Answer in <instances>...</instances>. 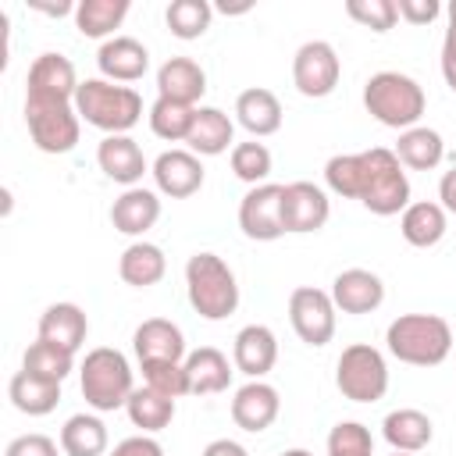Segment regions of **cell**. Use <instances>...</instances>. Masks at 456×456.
I'll return each mask as SVG.
<instances>
[{"mask_svg":"<svg viewBox=\"0 0 456 456\" xmlns=\"http://www.w3.org/2000/svg\"><path fill=\"white\" fill-rule=\"evenodd\" d=\"M338 75H342V61L328 39H310L292 57V86L310 100L335 93Z\"/></svg>","mask_w":456,"mask_h":456,"instance_id":"9c48e42d","label":"cell"},{"mask_svg":"<svg viewBox=\"0 0 456 456\" xmlns=\"http://www.w3.org/2000/svg\"><path fill=\"white\" fill-rule=\"evenodd\" d=\"M210 18H214V7L207 0H171L164 14L171 36L178 39H200L210 28Z\"/></svg>","mask_w":456,"mask_h":456,"instance_id":"8d00e7d4","label":"cell"},{"mask_svg":"<svg viewBox=\"0 0 456 456\" xmlns=\"http://www.w3.org/2000/svg\"><path fill=\"white\" fill-rule=\"evenodd\" d=\"M128 0H82L75 4V28L89 39H110V32L125 21Z\"/></svg>","mask_w":456,"mask_h":456,"instance_id":"836d02e7","label":"cell"},{"mask_svg":"<svg viewBox=\"0 0 456 456\" xmlns=\"http://www.w3.org/2000/svg\"><path fill=\"white\" fill-rule=\"evenodd\" d=\"M278 360V338L267 324H246L239 335H235V346H232V363L235 370H242L249 381L264 378Z\"/></svg>","mask_w":456,"mask_h":456,"instance_id":"d6986e66","label":"cell"},{"mask_svg":"<svg viewBox=\"0 0 456 456\" xmlns=\"http://www.w3.org/2000/svg\"><path fill=\"white\" fill-rule=\"evenodd\" d=\"M64 456H103L107 452V424L93 413H75L61 428Z\"/></svg>","mask_w":456,"mask_h":456,"instance_id":"d6a6232c","label":"cell"},{"mask_svg":"<svg viewBox=\"0 0 456 456\" xmlns=\"http://www.w3.org/2000/svg\"><path fill=\"white\" fill-rule=\"evenodd\" d=\"M328 456H374V438L360 420H338L328 435Z\"/></svg>","mask_w":456,"mask_h":456,"instance_id":"ab89813d","label":"cell"},{"mask_svg":"<svg viewBox=\"0 0 456 456\" xmlns=\"http://www.w3.org/2000/svg\"><path fill=\"white\" fill-rule=\"evenodd\" d=\"M86 335H89V321L78 303H50L39 317V338L64 353H78Z\"/></svg>","mask_w":456,"mask_h":456,"instance_id":"44dd1931","label":"cell"},{"mask_svg":"<svg viewBox=\"0 0 456 456\" xmlns=\"http://www.w3.org/2000/svg\"><path fill=\"white\" fill-rule=\"evenodd\" d=\"M381 435L395 452H420L431 445L435 424L428 413L413 410V406H399L381 420Z\"/></svg>","mask_w":456,"mask_h":456,"instance_id":"484cf974","label":"cell"},{"mask_svg":"<svg viewBox=\"0 0 456 456\" xmlns=\"http://www.w3.org/2000/svg\"><path fill=\"white\" fill-rule=\"evenodd\" d=\"M75 367V353H64L43 338H36L28 349H25V360H21V370H28L32 378H43V381H53L61 385Z\"/></svg>","mask_w":456,"mask_h":456,"instance_id":"d590c367","label":"cell"},{"mask_svg":"<svg viewBox=\"0 0 456 456\" xmlns=\"http://www.w3.org/2000/svg\"><path fill=\"white\" fill-rule=\"evenodd\" d=\"M25 82H28L25 100H57V103H75V93L82 86L75 64L64 53H39Z\"/></svg>","mask_w":456,"mask_h":456,"instance_id":"4fadbf2b","label":"cell"},{"mask_svg":"<svg viewBox=\"0 0 456 456\" xmlns=\"http://www.w3.org/2000/svg\"><path fill=\"white\" fill-rule=\"evenodd\" d=\"M78 385H82L86 403L93 410H100V413L121 410L128 403V395L135 392L132 367H128L125 353H118L110 346H100V349H89L86 353L82 370H78Z\"/></svg>","mask_w":456,"mask_h":456,"instance_id":"5b68a950","label":"cell"},{"mask_svg":"<svg viewBox=\"0 0 456 456\" xmlns=\"http://www.w3.org/2000/svg\"><path fill=\"white\" fill-rule=\"evenodd\" d=\"M157 189L171 200H189L203 185V164L192 150H164L150 167Z\"/></svg>","mask_w":456,"mask_h":456,"instance_id":"9a60e30c","label":"cell"},{"mask_svg":"<svg viewBox=\"0 0 456 456\" xmlns=\"http://www.w3.org/2000/svg\"><path fill=\"white\" fill-rule=\"evenodd\" d=\"M438 200H442L445 214H456V167L442 175V182H438Z\"/></svg>","mask_w":456,"mask_h":456,"instance_id":"7dc6e473","label":"cell"},{"mask_svg":"<svg viewBox=\"0 0 456 456\" xmlns=\"http://www.w3.org/2000/svg\"><path fill=\"white\" fill-rule=\"evenodd\" d=\"M7 395H11L14 410H21L28 417H46L61 403V385L43 381V378H32L28 370H18L11 378V385H7Z\"/></svg>","mask_w":456,"mask_h":456,"instance_id":"4dcf8cb0","label":"cell"},{"mask_svg":"<svg viewBox=\"0 0 456 456\" xmlns=\"http://www.w3.org/2000/svg\"><path fill=\"white\" fill-rule=\"evenodd\" d=\"M445 14H449V28L442 39V78L456 93V0L445 7Z\"/></svg>","mask_w":456,"mask_h":456,"instance_id":"7bdbcfd3","label":"cell"},{"mask_svg":"<svg viewBox=\"0 0 456 456\" xmlns=\"http://www.w3.org/2000/svg\"><path fill=\"white\" fill-rule=\"evenodd\" d=\"M132 349L139 356V363H185V335L175 321L167 317H150L135 328L132 335Z\"/></svg>","mask_w":456,"mask_h":456,"instance_id":"2e32d148","label":"cell"},{"mask_svg":"<svg viewBox=\"0 0 456 456\" xmlns=\"http://www.w3.org/2000/svg\"><path fill=\"white\" fill-rule=\"evenodd\" d=\"M363 164H367V175H363L360 203L378 217L403 214L410 207V178H406L399 157L385 146H370V150H363Z\"/></svg>","mask_w":456,"mask_h":456,"instance_id":"8992f818","label":"cell"},{"mask_svg":"<svg viewBox=\"0 0 456 456\" xmlns=\"http://www.w3.org/2000/svg\"><path fill=\"white\" fill-rule=\"evenodd\" d=\"M164 271H167L164 249L153 246V242H142V239L132 242V246L121 253V260H118V274H121V281L132 285V289H150V285H157V281L164 278Z\"/></svg>","mask_w":456,"mask_h":456,"instance_id":"83f0119b","label":"cell"},{"mask_svg":"<svg viewBox=\"0 0 456 456\" xmlns=\"http://www.w3.org/2000/svg\"><path fill=\"white\" fill-rule=\"evenodd\" d=\"M185 292H189V306L203 321H224L239 306V281L217 253H192L189 256Z\"/></svg>","mask_w":456,"mask_h":456,"instance_id":"3957f363","label":"cell"},{"mask_svg":"<svg viewBox=\"0 0 456 456\" xmlns=\"http://www.w3.org/2000/svg\"><path fill=\"white\" fill-rule=\"evenodd\" d=\"M271 150L264 142H235L232 146V171L235 178L249 182V185H264L271 175Z\"/></svg>","mask_w":456,"mask_h":456,"instance_id":"f35d334b","label":"cell"},{"mask_svg":"<svg viewBox=\"0 0 456 456\" xmlns=\"http://www.w3.org/2000/svg\"><path fill=\"white\" fill-rule=\"evenodd\" d=\"M235 118L239 125L260 139V135H274L281 128V100L264 89V86H253V89H242L239 100H235Z\"/></svg>","mask_w":456,"mask_h":456,"instance_id":"cb8c5ba5","label":"cell"},{"mask_svg":"<svg viewBox=\"0 0 456 456\" xmlns=\"http://www.w3.org/2000/svg\"><path fill=\"white\" fill-rule=\"evenodd\" d=\"M185 378H189V395H217L232 381V363L221 349L200 346L185 356Z\"/></svg>","mask_w":456,"mask_h":456,"instance_id":"d4e9b609","label":"cell"},{"mask_svg":"<svg viewBox=\"0 0 456 456\" xmlns=\"http://www.w3.org/2000/svg\"><path fill=\"white\" fill-rule=\"evenodd\" d=\"M78 110L75 103L57 100H25V125L32 142L43 153H68L78 142Z\"/></svg>","mask_w":456,"mask_h":456,"instance_id":"ba28073f","label":"cell"},{"mask_svg":"<svg viewBox=\"0 0 456 456\" xmlns=\"http://www.w3.org/2000/svg\"><path fill=\"white\" fill-rule=\"evenodd\" d=\"M281 192H285V185L264 182V185H253L242 196V203H239V228H242L246 239H253V242H274V239L285 235Z\"/></svg>","mask_w":456,"mask_h":456,"instance_id":"8fae6325","label":"cell"},{"mask_svg":"<svg viewBox=\"0 0 456 456\" xmlns=\"http://www.w3.org/2000/svg\"><path fill=\"white\" fill-rule=\"evenodd\" d=\"M203 93H207V71L192 57H167L157 68V96L196 107Z\"/></svg>","mask_w":456,"mask_h":456,"instance_id":"7402d4cb","label":"cell"},{"mask_svg":"<svg viewBox=\"0 0 456 456\" xmlns=\"http://www.w3.org/2000/svg\"><path fill=\"white\" fill-rule=\"evenodd\" d=\"M96 164L107 178H114L128 189H135V182L150 171L146 157H142V150L132 135H103V142L96 146Z\"/></svg>","mask_w":456,"mask_h":456,"instance_id":"ffe728a7","label":"cell"},{"mask_svg":"<svg viewBox=\"0 0 456 456\" xmlns=\"http://www.w3.org/2000/svg\"><path fill=\"white\" fill-rule=\"evenodd\" d=\"M395 11H399V18H406L410 25H431V21L442 14L438 0H395Z\"/></svg>","mask_w":456,"mask_h":456,"instance_id":"f6af8a7d","label":"cell"},{"mask_svg":"<svg viewBox=\"0 0 456 456\" xmlns=\"http://www.w3.org/2000/svg\"><path fill=\"white\" fill-rule=\"evenodd\" d=\"M363 107L385 128L406 132L420 121L428 100H424V89L417 86V78H410L403 71H378L363 86Z\"/></svg>","mask_w":456,"mask_h":456,"instance_id":"277c9868","label":"cell"},{"mask_svg":"<svg viewBox=\"0 0 456 456\" xmlns=\"http://www.w3.org/2000/svg\"><path fill=\"white\" fill-rule=\"evenodd\" d=\"M335 385L353 403H378L388 392V363L381 349L367 342H353L342 349L335 363Z\"/></svg>","mask_w":456,"mask_h":456,"instance_id":"52a82bcc","label":"cell"},{"mask_svg":"<svg viewBox=\"0 0 456 456\" xmlns=\"http://www.w3.org/2000/svg\"><path fill=\"white\" fill-rule=\"evenodd\" d=\"M203 456H249L239 442H232V438H214L207 449H203Z\"/></svg>","mask_w":456,"mask_h":456,"instance_id":"c3c4849f","label":"cell"},{"mask_svg":"<svg viewBox=\"0 0 456 456\" xmlns=\"http://www.w3.org/2000/svg\"><path fill=\"white\" fill-rule=\"evenodd\" d=\"M160 221V200L153 189H125L110 207V224L121 235H142Z\"/></svg>","mask_w":456,"mask_h":456,"instance_id":"603a6c76","label":"cell"},{"mask_svg":"<svg viewBox=\"0 0 456 456\" xmlns=\"http://www.w3.org/2000/svg\"><path fill=\"white\" fill-rule=\"evenodd\" d=\"M278 410H281V399H278V388L267 385V381H246L235 399H232V420L235 428L249 431V435H260L267 431L274 420H278Z\"/></svg>","mask_w":456,"mask_h":456,"instance_id":"e0dca14e","label":"cell"},{"mask_svg":"<svg viewBox=\"0 0 456 456\" xmlns=\"http://www.w3.org/2000/svg\"><path fill=\"white\" fill-rule=\"evenodd\" d=\"M4 456H57V442L46 438V435H39V431H32V435H18V438L7 445Z\"/></svg>","mask_w":456,"mask_h":456,"instance_id":"ee69618b","label":"cell"},{"mask_svg":"<svg viewBox=\"0 0 456 456\" xmlns=\"http://www.w3.org/2000/svg\"><path fill=\"white\" fill-rule=\"evenodd\" d=\"M107 456H164V445L157 438H150V435H132V438L118 442Z\"/></svg>","mask_w":456,"mask_h":456,"instance_id":"bcb514c9","label":"cell"},{"mask_svg":"<svg viewBox=\"0 0 456 456\" xmlns=\"http://www.w3.org/2000/svg\"><path fill=\"white\" fill-rule=\"evenodd\" d=\"M388 353L410 367H438L452 353V328L438 314H399L385 331Z\"/></svg>","mask_w":456,"mask_h":456,"instance_id":"6da1fadb","label":"cell"},{"mask_svg":"<svg viewBox=\"0 0 456 456\" xmlns=\"http://www.w3.org/2000/svg\"><path fill=\"white\" fill-rule=\"evenodd\" d=\"M75 110L86 125L107 135H125L142 118V96L132 86H118L107 78H86L75 93Z\"/></svg>","mask_w":456,"mask_h":456,"instance_id":"7a4b0ae2","label":"cell"},{"mask_svg":"<svg viewBox=\"0 0 456 456\" xmlns=\"http://www.w3.org/2000/svg\"><path fill=\"white\" fill-rule=\"evenodd\" d=\"M142 367V381L171 399L189 395V378H185V363H139Z\"/></svg>","mask_w":456,"mask_h":456,"instance_id":"b9f144b4","label":"cell"},{"mask_svg":"<svg viewBox=\"0 0 456 456\" xmlns=\"http://www.w3.org/2000/svg\"><path fill=\"white\" fill-rule=\"evenodd\" d=\"M363 175H367V164H363V153H335L328 164H324V182L331 192L346 196V200H360L363 192Z\"/></svg>","mask_w":456,"mask_h":456,"instance_id":"74e56055","label":"cell"},{"mask_svg":"<svg viewBox=\"0 0 456 456\" xmlns=\"http://www.w3.org/2000/svg\"><path fill=\"white\" fill-rule=\"evenodd\" d=\"M392 153L399 157L403 167L431 171V167L442 164V157H445V142H442V135H438L435 128H428V125H413V128L399 132V142H395Z\"/></svg>","mask_w":456,"mask_h":456,"instance_id":"f1b7e54d","label":"cell"},{"mask_svg":"<svg viewBox=\"0 0 456 456\" xmlns=\"http://www.w3.org/2000/svg\"><path fill=\"white\" fill-rule=\"evenodd\" d=\"M331 303L335 310L342 314H370L385 303V285L374 271H363V267H349V271H338L335 281H331Z\"/></svg>","mask_w":456,"mask_h":456,"instance_id":"ac0fdd59","label":"cell"},{"mask_svg":"<svg viewBox=\"0 0 456 456\" xmlns=\"http://www.w3.org/2000/svg\"><path fill=\"white\" fill-rule=\"evenodd\" d=\"M331 217V203L324 196L321 185L314 182H289L281 192V221L285 232L306 235V232H321Z\"/></svg>","mask_w":456,"mask_h":456,"instance_id":"7c38bea8","label":"cell"},{"mask_svg":"<svg viewBox=\"0 0 456 456\" xmlns=\"http://www.w3.org/2000/svg\"><path fill=\"white\" fill-rule=\"evenodd\" d=\"M445 207L442 203H431V200H420V203H410L399 217V232L410 246L417 249H428L435 242H442L445 235Z\"/></svg>","mask_w":456,"mask_h":456,"instance_id":"f546056e","label":"cell"},{"mask_svg":"<svg viewBox=\"0 0 456 456\" xmlns=\"http://www.w3.org/2000/svg\"><path fill=\"white\" fill-rule=\"evenodd\" d=\"M281 456H314V452H306V449H285Z\"/></svg>","mask_w":456,"mask_h":456,"instance_id":"681fc988","label":"cell"},{"mask_svg":"<svg viewBox=\"0 0 456 456\" xmlns=\"http://www.w3.org/2000/svg\"><path fill=\"white\" fill-rule=\"evenodd\" d=\"M96 68L107 82H139L150 71V50L135 39V36H110L100 50H96Z\"/></svg>","mask_w":456,"mask_h":456,"instance_id":"5bb4252c","label":"cell"},{"mask_svg":"<svg viewBox=\"0 0 456 456\" xmlns=\"http://www.w3.org/2000/svg\"><path fill=\"white\" fill-rule=\"evenodd\" d=\"M392 456H413V452H392Z\"/></svg>","mask_w":456,"mask_h":456,"instance_id":"f907efd6","label":"cell"},{"mask_svg":"<svg viewBox=\"0 0 456 456\" xmlns=\"http://www.w3.org/2000/svg\"><path fill=\"white\" fill-rule=\"evenodd\" d=\"M289 321L296 328V335L306 346H328L335 335V303L331 292L314 289V285H299L289 296Z\"/></svg>","mask_w":456,"mask_h":456,"instance_id":"30bf717a","label":"cell"},{"mask_svg":"<svg viewBox=\"0 0 456 456\" xmlns=\"http://www.w3.org/2000/svg\"><path fill=\"white\" fill-rule=\"evenodd\" d=\"M192 121H196V107H189V103H175V100L157 96L150 107V128L157 139L185 142L192 132Z\"/></svg>","mask_w":456,"mask_h":456,"instance_id":"e575fe53","label":"cell"},{"mask_svg":"<svg viewBox=\"0 0 456 456\" xmlns=\"http://www.w3.org/2000/svg\"><path fill=\"white\" fill-rule=\"evenodd\" d=\"M232 135H235V125L221 107H196V121L185 142L196 157H217L232 146Z\"/></svg>","mask_w":456,"mask_h":456,"instance_id":"4316f807","label":"cell"},{"mask_svg":"<svg viewBox=\"0 0 456 456\" xmlns=\"http://www.w3.org/2000/svg\"><path fill=\"white\" fill-rule=\"evenodd\" d=\"M125 413H128V420H132L135 428H142V435H153V431H164V428L171 424V417H175V399L164 395V392H157V388H150V385H142V388H135V392L128 395Z\"/></svg>","mask_w":456,"mask_h":456,"instance_id":"1f68e13d","label":"cell"},{"mask_svg":"<svg viewBox=\"0 0 456 456\" xmlns=\"http://www.w3.org/2000/svg\"><path fill=\"white\" fill-rule=\"evenodd\" d=\"M346 14L370 32H388L399 21L395 0H346Z\"/></svg>","mask_w":456,"mask_h":456,"instance_id":"60d3db41","label":"cell"}]
</instances>
